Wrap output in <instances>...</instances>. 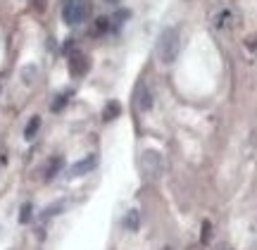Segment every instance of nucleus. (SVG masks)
Returning <instances> with one entry per match:
<instances>
[{"label":"nucleus","instance_id":"1","mask_svg":"<svg viewBox=\"0 0 257 250\" xmlns=\"http://www.w3.org/2000/svg\"><path fill=\"white\" fill-rule=\"evenodd\" d=\"M181 53V34L176 27H169L160 34V41H157V57L162 65H174L176 57Z\"/></svg>","mask_w":257,"mask_h":250},{"label":"nucleus","instance_id":"2","mask_svg":"<svg viewBox=\"0 0 257 250\" xmlns=\"http://www.w3.org/2000/svg\"><path fill=\"white\" fill-rule=\"evenodd\" d=\"M88 17H91V3L88 0H64L62 5L64 24L76 27V24H83Z\"/></svg>","mask_w":257,"mask_h":250},{"label":"nucleus","instance_id":"3","mask_svg":"<svg viewBox=\"0 0 257 250\" xmlns=\"http://www.w3.org/2000/svg\"><path fill=\"white\" fill-rule=\"evenodd\" d=\"M141 169H143V179L146 181H157L160 174H162V169H165L160 153L157 150H146L143 158H141Z\"/></svg>","mask_w":257,"mask_h":250},{"label":"nucleus","instance_id":"4","mask_svg":"<svg viewBox=\"0 0 257 250\" xmlns=\"http://www.w3.org/2000/svg\"><path fill=\"white\" fill-rule=\"evenodd\" d=\"M95 165H98V155H88V158H83L81 162H76V165L69 167L67 176H69V179H79V176L93 172V169H95Z\"/></svg>","mask_w":257,"mask_h":250},{"label":"nucleus","instance_id":"5","mask_svg":"<svg viewBox=\"0 0 257 250\" xmlns=\"http://www.w3.org/2000/svg\"><path fill=\"white\" fill-rule=\"evenodd\" d=\"M88 69H91V60L83 55V53L69 55V72H72V76H83Z\"/></svg>","mask_w":257,"mask_h":250},{"label":"nucleus","instance_id":"6","mask_svg":"<svg viewBox=\"0 0 257 250\" xmlns=\"http://www.w3.org/2000/svg\"><path fill=\"white\" fill-rule=\"evenodd\" d=\"M124 229L126 231H138L141 229V212H138L136 207L124 214Z\"/></svg>","mask_w":257,"mask_h":250},{"label":"nucleus","instance_id":"7","mask_svg":"<svg viewBox=\"0 0 257 250\" xmlns=\"http://www.w3.org/2000/svg\"><path fill=\"white\" fill-rule=\"evenodd\" d=\"M62 167H64V160L62 158H53V160H50V162H48V167H46V181L55 179V176L62 172Z\"/></svg>","mask_w":257,"mask_h":250},{"label":"nucleus","instance_id":"8","mask_svg":"<svg viewBox=\"0 0 257 250\" xmlns=\"http://www.w3.org/2000/svg\"><path fill=\"white\" fill-rule=\"evenodd\" d=\"M138 107H141L143 112L153 107V95H150V88H148V86L138 91Z\"/></svg>","mask_w":257,"mask_h":250},{"label":"nucleus","instance_id":"9","mask_svg":"<svg viewBox=\"0 0 257 250\" xmlns=\"http://www.w3.org/2000/svg\"><path fill=\"white\" fill-rule=\"evenodd\" d=\"M38 127H41V117H34V119L27 124V129H24V139L27 141L34 139V136L38 134Z\"/></svg>","mask_w":257,"mask_h":250},{"label":"nucleus","instance_id":"10","mask_svg":"<svg viewBox=\"0 0 257 250\" xmlns=\"http://www.w3.org/2000/svg\"><path fill=\"white\" fill-rule=\"evenodd\" d=\"M121 112V107H119V102H114L112 100L107 107H105V114H102V119L105 121H112V119H117V114Z\"/></svg>","mask_w":257,"mask_h":250},{"label":"nucleus","instance_id":"11","mask_svg":"<svg viewBox=\"0 0 257 250\" xmlns=\"http://www.w3.org/2000/svg\"><path fill=\"white\" fill-rule=\"evenodd\" d=\"M31 214H34V205H31V203L22 205V212H19V222H22V224H27L29 219H31Z\"/></svg>","mask_w":257,"mask_h":250},{"label":"nucleus","instance_id":"12","mask_svg":"<svg viewBox=\"0 0 257 250\" xmlns=\"http://www.w3.org/2000/svg\"><path fill=\"white\" fill-rule=\"evenodd\" d=\"M69 98H72V91H64V93H60V98H57V100L55 102H53V110H60V107H62V105H64V102H67V100H69Z\"/></svg>","mask_w":257,"mask_h":250},{"label":"nucleus","instance_id":"13","mask_svg":"<svg viewBox=\"0 0 257 250\" xmlns=\"http://www.w3.org/2000/svg\"><path fill=\"white\" fill-rule=\"evenodd\" d=\"M34 74H36V67L31 65V67H24L22 69V79H24V83H31L34 81Z\"/></svg>","mask_w":257,"mask_h":250},{"label":"nucleus","instance_id":"14","mask_svg":"<svg viewBox=\"0 0 257 250\" xmlns=\"http://www.w3.org/2000/svg\"><path fill=\"white\" fill-rule=\"evenodd\" d=\"M210 229H212V226H210V222H205V224H202V241H207V238H210Z\"/></svg>","mask_w":257,"mask_h":250},{"label":"nucleus","instance_id":"15","mask_svg":"<svg viewBox=\"0 0 257 250\" xmlns=\"http://www.w3.org/2000/svg\"><path fill=\"white\" fill-rule=\"evenodd\" d=\"M162 250H172V248H169V245H165V248H162Z\"/></svg>","mask_w":257,"mask_h":250},{"label":"nucleus","instance_id":"16","mask_svg":"<svg viewBox=\"0 0 257 250\" xmlns=\"http://www.w3.org/2000/svg\"><path fill=\"white\" fill-rule=\"evenodd\" d=\"M0 162H3V155H0Z\"/></svg>","mask_w":257,"mask_h":250}]
</instances>
